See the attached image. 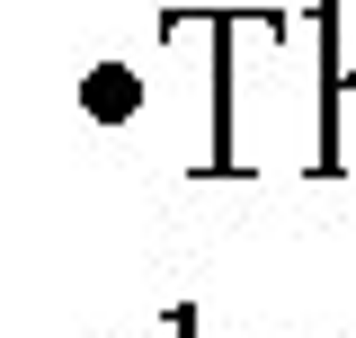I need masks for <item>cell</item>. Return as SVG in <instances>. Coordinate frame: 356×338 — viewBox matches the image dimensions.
Here are the masks:
<instances>
[{"mask_svg": "<svg viewBox=\"0 0 356 338\" xmlns=\"http://www.w3.org/2000/svg\"><path fill=\"white\" fill-rule=\"evenodd\" d=\"M330 161L356 169V72H339V89H330Z\"/></svg>", "mask_w": 356, "mask_h": 338, "instance_id": "cell-1", "label": "cell"}]
</instances>
